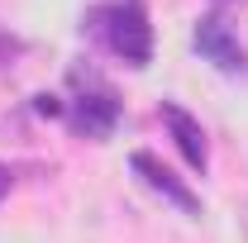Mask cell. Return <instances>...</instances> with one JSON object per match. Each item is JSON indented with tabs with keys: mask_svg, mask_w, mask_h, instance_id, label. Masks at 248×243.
<instances>
[{
	"mask_svg": "<svg viewBox=\"0 0 248 243\" xmlns=\"http://www.w3.org/2000/svg\"><path fill=\"white\" fill-rule=\"evenodd\" d=\"M10 182H15V177H10V167H5V162H0V200H5V196H10Z\"/></svg>",
	"mask_w": 248,
	"mask_h": 243,
	"instance_id": "cell-7",
	"label": "cell"
},
{
	"mask_svg": "<svg viewBox=\"0 0 248 243\" xmlns=\"http://www.w3.org/2000/svg\"><path fill=\"white\" fill-rule=\"evenodd\" d=\"M162 124H167V134H172V143L182 148L186 167L191 172H205L210 167V148H205V129H201V120H191L182 105H172V100H162Z\"/></svg>",
	"mask_w": 248,
	"mask_h": 243,
	"instance_id": "cell-5",
	"label": "cell"
},
{
	"mask_svg": "<svg viewBox=\"0 0 248 243\" xmlns=\"http://www.w3.org/2000/svg\"><path fill=\"white\" fill-rule=\"evenodd\" d=\"M72 81H77V95L62 105V120L72 124L77 134H86L91 143H105L115 134V124H120V95L110 91L105 81L81 76V72H72Z\"/></svg>",
	"mask_w": 248,
	"mask_h": 243,
	"instance_id": "cell-2",
	"label": "cell"
},
{
	"mask_svg": "<svg viewBox=\"0 0 248 243\" xmlns=\"http://www.w3.org/2000/svg\"><path fill=\"white\" fill-rule=\"evenodd\" d=\"M91 24L100 29V38L110 43V53L124 58L129 67H148V62H153V24H148L143 0H115V5L95 10Z\"/></svg>",
	"mask_w": 248,
	"mask_h": 243,
	"instance_id": "cell-1",
	"label": "cell"
},
{
	"mask_svg": "<svg viewBox=\"0 0 248 243\" xmlns=\"http://www.w3.org/2000/svg\"><path fill=\"white\" fill-rule=\"evenodd\" d=\"M19 48H24V43H19V38H10V33L0 29V67H10V62L19 58Z\"/></svg>",
	"mask_w": 248,
	"mask_h": 243,
	"instance_id": "cell-6",
	"label": "cell"
},
{
	"mask_svg": "<svg viewBox=\"0 0 248 243\" xmlns=\"http://www.w3.org/2000/svg\"><path fill=\"white\" fill-rule=\"evenodd\" d=\"M239 224H244V239H248V205L239 210Z\"/></svg>",
	"mask_w": 248,
	"mask_h": 243,
	"instance_id": "cell-8",
	"label": "cell"
},
{
	"mask_svg": "<svg viewBox=\"0 0 248 243\" xmlns=\"http://www.w3.org/2000/svg\"><path fill=\"white\" fill-rule=\"evenodd\" d=\"M129 167H134V177L148 186L153 196H162L167 205H177L182 214H201V200H196V191H191L186 182H177V177H172V172L157 162L153 152H134V157H129Z\"/></svg>",
	"mask_w": 248,
	"mask_h": 243,
	"instance_id": "cell-4",
	"label": "cell"
},
{
	"mask_svg": "<svg viewBox=\"0 0 248 243\" xmlns=\"http://www.w3.org/2000/svg\"><path fill=\"white\" fill-rule=\"evenodd\" d=\"M191 43H196V53H201L205 62H215L219 72H244V67H248L244 43H239V33L229 29L224 15H201V19H196V33H191Z\"/></svg>",
	"mask_w": 248,
	"mask_h": 243,
	"instance_id": "cell-3",
	"label": "cell"
}]
</instances>
